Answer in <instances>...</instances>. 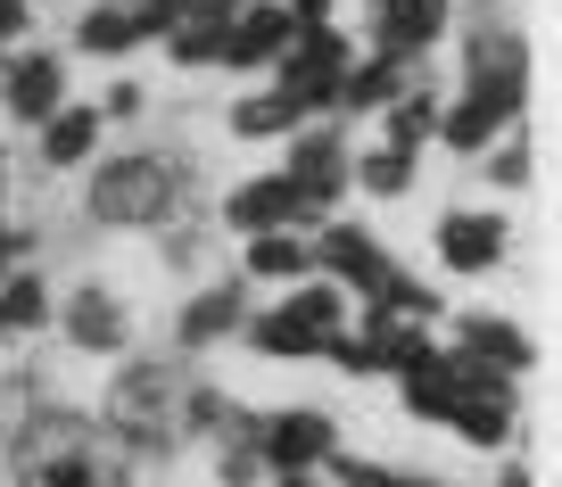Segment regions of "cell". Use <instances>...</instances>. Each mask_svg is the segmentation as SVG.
<instances>
[{
    "label": "cell",
    "mask_w": 562,
    "mask_h": 487,
    "mask_svg": "<svg viewBox=\"0 0 562 487\" xmlns=\"http://www.w3.org/2000/svg\"><path fill=\"white\" fill-rule=\"evenodd\" d=\"M240 331H248L257 355H331V339L348 331V290L323 281V273H306V281H290L281 306H265L257 322H240Z\"/></svg>",
    "instance_id": "1"
},
{
    "label": "cell",
    "mask_w": 562,
    "mask_h": 487,
    "mask_svg": "<svg viewBox=\"0 0 562 487\" xmlns=\"http://www.w3.org/2000/svg\"><path fill=\"white\" fill-rule=\"evenodd\" d=\"M175 199H182V166H175V157H158V149L108 157L100 174H91V215H100V224H116V231L166 224V215H175Z\"/></svg>",
    "instance_id": "2"
},
{
    "label": "cell",
    "mask_w": 562,
    "mask_h": 487,
    "mask_svg": "<svg viewBox=\"0 0 562 487\" xmlns=\"http://www.w3.org/2000/svg\"><path fill=\"white\" fill-rule=\"evenodd\" d=\"M348 67H356L348 34H331V25H299V34H290V50L273 58V75H281L273 91H290V100L315 116V107L339 100V75H348Z\"/></svg>",
    "instance_id": "3"
},
{
    "label": "cell",
    "mask_w": 562,
    "mask_h": 487,
    "mask_svg": "<svg viewBox=\"0 0 562 487\" xmlns=\"http://www.w3.org/2000/svg\"><path fill=\"white\" fill-rule=\"evenodd\" d=\"M240 438H248V454H257V463H273V471H323V463L339 454V421H331V414H306V405L248 421Z\"/></svg>",
    "instance_id": "4"
},
{
    "label": "cell",
    "mask_w": 562,
    "mask_h": 487,
    "mask_svg": "<svg viewBox=\"0 0 562 487\" xmlns=\"http://www.w3.org/2000/svg\"><path fill=\"white\" fill-rule=\"evenodd\" d=\"M108 414H116V430H133V438H166L182 421V381L166 364H124V381L108 388Z\"/></svg>",
    "instance_id": "5"
},
{
    "label": "cell",
    "mask_w": 562,
    "mask_h": 487,
    "mask_svg": "<svg viewBox=\"0 0 562 487\" xmlns=\"http://www.w3.org/2000/svg\"><path fill=\"white\" fill-rule=\"evenodd\" d=\"M430 240H439V264H447V273H496V264H505V248H513V224H505L496 207H447Z\"/></svg>",
    "instance_id": "6"
},
{
    "label": "cell",
    "mask_w": 562,
    "mask_h": 487,
    "mask_svg": "<svg viewBox=\"0 0 562 487\" xmlns=\"http://www.w3.org/2000/svg\"><path fill=\"white\" fill-rule=\"evenodd\" d=\"M290 34H299V18H290L281 0H240V9L224 18V50H215V67L257 75V67H273V58L290 50Z\"/></svg>",
    "instance_id": "7"
},
{
    "label": "cell",
    "mask_w": 562,
    "mask_h": 487,
    "mask_svg": "<svg viewBox=\"0 0 562 487\" xmlns=\"http://www.w3.org/2000/svg\"><path fill=\"white\" fill-rule=\"evenodd\" d=\"M306 215H323V207H306L290 174H248L240 191L224 199V224L240 231V240H248V231H299Z\"/></svg>",
    "instance_id": "8"
},
{
    "label": "cell",
    "mask_w": 562,
    "mask_h": 487,
    "mask_svg": "<svg viewBox=\"0 0 562 487\" xmlns=\"http://www.w3.org/2000/svg\"><path fill=\"white\" fill-rule=\"evenodd\" d=\"M0 107H9L18 124L58 116V107H67V58H50V50H18L9 67H0Z\"/></svg>",
    "instance_id": "9"
},
{
    "label": "cell",
    "mask_w": 562,
    "mask_h": 487,
    "mask_svg": "<svg viewBox=\"0 0 562 487\" xmlns=\"http://www.w3.org/2000/svg\"><path fill=\"white\" fill-rule=\"evenodd\" d=\"M58 331H67V348H83V355H124L133 348V314H124L116 290H75L67 306H58Z\"/></svg>",
    "instance_id": "10"
},
{
    "label": "cell",
    "mask_w": 562,
    "mask_h": 487,
    "mask_svg": "<svg viewBox=\"0 0 562 487\" xmlns=\"http://www.w3.org/2000/svg\"><path fill=\"white\" fill-rule=\"evenodd\" d=\"M315 273H323V281H339L348 297H372L389 273H397V264H389V257H381V248H372L356 224H331V231L315 240Z\"/></svg>",
    "instance_id": "11"
},
{
    "label": "cell",
    "mask_w": 562,
    "mask_h": 487,
    "mask_svg": "<svg viewBox=\"0 0 562 487\" xmlns=\"http://www.w3.org/2000/svg\"><path fill=\"white\" fill-rule=\"evenodd\" d=\"M447 348L472 355V364H496V372H529V339H521V322H505V314H488V306L456 314Z\"/></svg>",
    "instance_id": "12"
},
{
    "label": "cell",
    "mask_w": 562,
    "mask_h": 487,
    "mask_svg": "<svg viewBox=\"0 0 562 487\" xmlns=\"http://www.w3.org/2000/svg\"><path fill=\"white\" fill-rule=\"evenodd\" d=\"M372 34H381V58H414L447 34V0H372Z\"/></svg>",
    "instance_id": "13"
},
{
    "label": "cell",
    "mask_w": 562,
    "mask_h": 487,
    "mask_svg": "<svg viewBox=\"0 0 562 487\" xmlns=\"http://www.w3.org/2000/svg\"><path fill=\"white\" fill-rule=\"evenodd\" d=\"M290 182H299V199H306V207H323L331 191H348V149H339V133H331V124H323V133H299Z\"/></svg>",
    "instance_id": "14"
},
{
    "label": "cell",
    "mask_w": 562,
    "mask_h": 487,
    "mask_svg": "<svg viewBox=\"0 0 562 487\" xmlns=\"http://www.w3.org/2000/svg\"><path fill=\"white\" fill-rule=\"evenodd\" d=\"M240 264H248V281H306L315 273V240L306 231H248Z\"/></svg>",
    "instance_id": "15"
},
{
    "label": "cell",
    "mask_w": 562,
    "mask_h": 487,
    "mask_svg": "<svg viewBox=\"0 0 562 487\" xmlns=\"http://www.w3.org/2000/svg\"><path fill=\"white\" fill-rule=\"evenodd\" d=\"M240 322L248 314H240V290H232V281L224 290H199L191 306L175 314V348H215V339H232Z\"/></svg>",
    "instance_id": "16"
},
{
    "label": "cell",
    "mask_w": 562,
    "mask_h": 487,
    "mask_svg": "<svg viewBox=\"0 0 562 487\" xmlns=\"http://www.w3.org/2000/svg\"><path fill=\"white\" fill-rule=\"evenodd\" d=\"M42 133V166H91V149H100V107H58V116L34 124Z\"/></svg>",
    "instance_id": "17"
},
{
    "label": "cell",
    "mask_w": 562,
    "mask_h": 487,
    "mask_svg": "<svg viewBox=\"0 0 562 487\" xmlns=\"http://www.w3.org/2000/svg\"><path fill=\"white\" fill-rule=\"evenodd\" d=\"M397 91H405V58H381V50H372V58H356V67L339 75V100H331V107H356V116H364V107H389Z\"/></svg>",
    "instance_id": "18"
},
{
    "label": "cell",
    "mask_w": 562,
    "mask_h": 487,
    "mask_svg": "<svg viewBox=\"0 0 562 487\" xmlns=\"http://www.w3.org/2000/svg\"><path fill=\"white\" fill-rule=\"evenodd\" d=\"M215 50H224V18L182 0V18L166 25V58H175V67H215Z\"/></svg>",
    "instance_id": "19"
},
{
    "label": "cell",
    "mask_w": 562,
    "mask_h": 487,
    "mask_svg": "<svg viewBox=\"0 0 562 487\" xmlns=\"http://www.w3.org/2000/svg\"><path fill=\"white\" fill-rule=\"evenodd\" d=\"M133 42H140V25H133L124 0H100V9H83V25H75V50H91V58H124Z\"/></svg>",
    "instance_id": "20"
},
{
    "label": "cell",
    "mask_w": 562,
    "mask_h": 487,
    "mask_svg": "<svg viewBox=\"0 0 562 487\" xmlns=\"http://www.w3.org/2000/svg\"><path fill=\"white\" fill-rule=\"evenodd\" d=\"M299 116H306V107L290 100V91H257V100L232 107V133H240V140H273V133H299Z\"/></svg>",
    "instance_id": "21"
},
{
    "label": "cell",
    "mask_w": 562,
    "mask_h": 487,
    "mask_svg": "<svg viewBox=\"0 0 562 487\" xmlns=\"http://www.w3.org/2000/svg\"><path fill=\"white\" fill-rule=\"evenodd\" d=\"M50 322V281L42 273H9L0 281V331H42Z\"/></svg>",
    "instance_id": "22"
},
{
    "label": "cell",
    "mask_w": 562,
    "mask_h": 487,
    "mask_svg": "<svg viewBox=\"0 0 562 487\" xmlns=\"http://www.w3.org/2000/svg\"><path fill=\"white\" fill-rule=\"evenodd\" d=\"M348 174L364 182L372 199H405V191H414V157H405V149H389V140H381V149L348 157Z\"/></svg>",
    "instance_id": "23"
},
{
    "label": "cell",
    "mask_w": 562,
    "mask_h": 487,
    "mask_svg": "<svg viewBox=\"0 0 562 487\" xmlns=\"http://www.w3.org/2000/svg\"><path fill=\"white\" fill-rule=\"evenodd\" d=\"M430 124H439V107L422 100V91H397V100L381 107V140H389V149H405V157L430 140Z\"/></svg>",
    "instance_id": "24"
},
{
    "label": "cell",
    "mask_w": 562,
    "mask_h": 487,
    "mask_svg": "<svg viewBox=\"0 0 562 487\" xmlns=\"http://www.w3.org/2000/svg\"><path fill=\"white\" fill-rule=\"evenodd\" d=\"M488 182H496V191H521V182H529V149H521V133L488 149Z\"/></svg>",
    "instance_id": "25"
},
{
    "label": "cell",
    "mask_w": 562,
    "mask_h": 487,
    "mask_svg": "<svg viewBox=\"0 0 562 487\" xmlns=\"http://www.w3.org/2000/svg\"><path fill=\"white\" fill-rule=\"evenodd\" d=\"M108 116H140V83H108V100H100V124Z\"/></svg>",
    "instance_id": "26"
},
{
    "label": "cell",
    "mask_w": 562,
    "mask_h": 487,
    "mask_svg": "<svg viewBox=\"0 0 562 487\" xmlns=\"http://www.w3.org/2000/svg\"><path fill=\"white\" fill-rule=\"evenodd\" d=\"M281 9H290L299 25H323V18H331V0H281Z\"/></svg>",
    "instance_id": "27"
},
{
    "label": "cell",
    "mask_w": 562,
    "mask_h": 487,
    "mask_svg": "<svg viewBox=\"0 0 562 487\" xmlns=\"http://www.w3.org/2000/svg\"><path fill=\"white\" fill-rule=\"evenodd\" d=\"M18 248H25V231H9V224H0V273L18 264Z\"/></svg>",
    "instance_id": "28"
},
{
    "label": "cell",
    "mask_w": 562,
    "mask_h": 487,
    "mask_svg": "<svg viewBox=\"0 0 562 487\" xmlns=\"http://www.w3.org/2000/svg\"><path fill=\"white\" fill-rule=\"evenodd\" d=\"M191 9H215V18H232V9H240V0H191Z\"/></svg>",
    "instance_id": "29"
},
{
    "label": "cell",
    "mask_w": 562,
    "mask_h": 487,
    "mask_svg": "<svg viewBox=\"0 0 562 487\" xmlns=\"http://www.w3.org/2000/svg\"><path fill=\"white\" fill-rule=\"evenodd\" d=\"M505 487H529V479H521V471H505Z\"/></svg>",
    "instance_id": "30"
},
{
    "label": "cell",
    "mask_w": 562,
    "mask_h": 487,
    "mask_svg": "<svg viewBox=\"0 0 562 487\" xmlns=\"http://www.w3.org/2000/svg\"><path fill=\"white\" fill-rule=\"evenodd\" d=\"M0 174H9V157H0Z\"/></svg>",
    "instance_id": "31"
}]
</instances>
